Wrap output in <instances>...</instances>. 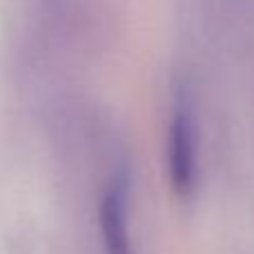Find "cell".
<instances>
[{
  "label": "cell",
  "instance_id": "7a4b0ae2",
  "mask_svg": "<svg viewBox=\"0 0 254 254\" xmlns=\"http://www.w3.org/2000/svg\"><path fill=\"white\" fill-rule=\"evenodd\" d=\"M98 228L105 254H134L129 232V179L116 174L98 205Z\"/></svg>",
  "mask_w": 254,
  "mask_h": 254
},
{
  "label": "cell",
  "instance_id": "6da1fadb",
  "mask_svg": "<svg viewBox=\"0 0 254 254\" xmlns=\"http://www.w3.org/2000/svg\"><path fill=\"white\" fill-rule=\"evenodd\" d=\"M165 158L172 192L179 198H190L198 179V134L196 116L185 94H176L172 105Z\"/></svg>",
  "mask_w": 254,
  "mask_h": 254
}]
</instances>
